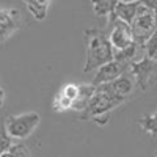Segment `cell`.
Listing matches in <instances>:
<instances>
[{
    "mask_svg": "<svg viewBox=\"0 0 157 157\" xmlns=\"http://www.w3.org/2000/svg\"><path fill=\"white\" fill-rule=\"evenodd\" d=\"M86 57L83 72L98 71L101 66L113 61V46L109 39V33L102 29H88L83 32Z\"/></svg>",
    "mask_w": 157,
    "mask_h": 157,
    "instance_id": "obj_1",
    "label": "cell"
},
{
    "mask_svg": "<svg viewBox=\"0 0 157 157\" xmlns=\"http://www.w3.org/2000/svg\"><path fill=\"white\" fill-rule=\"evenodd\" d=\"M124 101L118 99L105 91H101L98 86H96V93L94 96L91 98V101L88 102V105L85 107L83 112H80L78 118L83 121H88V120H93L96 121L98 124L104 126L107 124L109 121V113L112 110H115L116 107H120Z\"/></svg>",
    "mask_w": 157,
    "mask_h": 157,
    "instance_id": "obj_2",
    "label": "cell"
},
{
    "mask_svg": "<svg viewBox=\"0 0 157 157\" xmlns=\"http://www.w3.org/2000/svg\"><path fill=\"white\" fill-rule=\"evenodd\" d=\"M39 123H41V116L38 112H27L21 115H10L5 118V129L8 135L16 140L22 141L25 138H29L35 130L38 129Z\"/></svg>",
    "mask_w": 157,
    "mask_h": 157,
    "instance_id": "obj_3",
    "label": "cell"
},
{
    "mask_svg": "<svg viewBox=\"0 0 157 157\" xmlns=\"http://www.w3.org/2000/svg\"><path fill=\"white\" fill-rule=\"evenodd\" d=\"M130 29H132V35H134V43L145 49L146 41L157 30L154 8H149V6L141 3L138 11H137V16H135L132 25H130Z\"/></svg>",
    "mask_w": 157,
    "mask_h": 157,
    "instance_id": "obj_4",
    "label": "cell"
},
{
    "mask_svg": "<svg viewBox=\"0 0 157 157\" xmlns=\"http://www.w3.org/2000/svg\"><path fill=\"white\" fill-rule=\"evenodd\" d=\"M129 72L134 77L135 85L141 91H146L157 82V61L149 57H143L138 61L130 63Z\"/></svg>",
    "mask_w": 157,
    "mask_h": 157,
    "instance_id": "obj_5",
    "label": "cell"
},
{
    "mask_svg": "<svg viewBox=\"0 0 157 157\" xmlns=\"http://www.w3.org/2000/svg\"><path fill=\"white\" fill-rule=\"evenodd\" d=\"M109 25H110L109 39L113 46V50H124L134 44V35L129 24L116 17H112L109 19Z\"/></svg>",
    "mask_w": 157,
    "mask_h": 157,
    "instance_id": "obj_6",
    "label": "cell"
},
{
    "mask_svg": "<svg viewBox=\"0 0 157 157\" xmlns=\"http://www.w3.org/2000/svg\"><path fill=\"white\" fill-rule=\"evenodd\" d=\"M98 88L101 91H105V93H109V94H112V96L126 102L135 90V80H134V77L130 75V72H126L121 77H118L116 80L104 83Z\"/></svg>",
    "mask_w": 157,
    "mask_h": 157,
    "instance_id": "obj_7",
    "label": "cell"
},
{
    "mask_svg": "<svg viewBox=\"0 0 157 157\" xmlns=\"http://www.w3.org/2000/svg\"><path fill=\"white\" fill-rule=\"evenodd\" d=\"M21 27L22 21L16 8H0V43L10 39Z\"/></svg>",
    "mask_w": 157,
    "mask_h": 157,
    "instance_id": "obj_8",
    "label": "cell"
},
{
    "mask_svg": "<svg viewBox=\"0 0 157 157\" xmlns=\"http://www.w3.org/2000/svg\"><path fill=\"white\" fill-rule=\"evenodd\" d=\"M126 71H129V64H126L123 61H118V60H113V61H110L107 64H104V66H101L96 71L91 83H93L94 86H101L104 83L116 80L118 77H121L123 74H126Z\"/></svg>",
    "mask_w": 157,
    "mask_h": 157,
    "instance_id": "obj_9",
    "label": "cell"
},
{
    "mask_svg": "<svg viewBox=\"0 0 157 157\" xmlns=\"http://www.w3.org/2000/svg\"><path fill=\"white\" fill-rule=\"evenodd\" d=\"M140 5H141V2L124 3V2H120V0H118V3L115 6V11H113V16L112 17H116V19H120V21L129 24V25H132ZM112 17H109V19H112Z\"/></svg>",
    "mask_w": 157,
    "mask_h": 157,
    "instance_id": "obj_10",
    "label": "cell"
},
{
    "mask_svg": "<svg viewBox=\"0 0 157 157\" xmlns=\"http://www.w3.org/2000/svg\"><path fill=\"white\" fill-rule=\"evenodd\" d=\"M22 2L36 21H44L54 0H22Z\"/></svg>",
    "mask_w": 157,
    "mask_h": 157,
    "instance_id": "obj_11",
    "label": "cell"
},
{
    "mask_svg": "<svg viewBox=\"0 0 157 157\" xmlns=\"http://www.w3.org/2000/svg\"><path fill=\"white\" fill-rule=\"evenodd\" d=\"M96 93V86L93 83H80V91H78V98L77 101L74 102L72 109L77 110V112H83L85 107L88 105V102L91 101V98L94 96Z\"/></svg>",
    "mask_w": 157,
    "mask_h": 157,
    "instance_id": "obj_12",
    "label": "cell"
},
{
    "mask_svg": "<svg viewBox=\"0 0 157 157\" xmlns=\"http://www.w3.org/2000/svg\"><path fill=\"white\" fill-rule=\"evenodd\" d=\"M0 157H32V152L22 141H14L8 149L0 154Z\"/></svg>",
    "mask_w": 157,
    "mask_h": 157,
    "instance_id": "obj_13",
    "label": "cell"
},
{
    "mask_svg": "<svg viewBox=\"0 0 157 157\" xmlns=\"http://www.w3.org/2000/svg\"><path fill=\"white\" fill-rule=\"evenodd\" d=\"M138 124L140 127L145 130L146 134L152 135V137H157V110L148 116H143L138 120Z\"/></svg>",
    "mask_w": 157,
    "mask_h": 157,
    "instance_id": "obj_14",
    "label": "cell"
},
{
    "mask_svg": "<svg viewBox=\"0 0 157 157\" xmlns=\"http://www.w3.org/2000/svg\"><path fill=\"white\" fill-rule=\"evenodd\" d=\"M52 109H54V112H66V110L72 109V101L68 99L61 91H58L54 101H52Z\"/></svg>",
    "mask_w": 157,
    "mask_h": 157,
    "instance_id": "obj_15",
    "label": "cell"
},
{
    "mask_svg": "<svg viewBox=\"0 0 157 157\" xmlns=\"http://www.w3.org/2000/svg\"><path fill=\"white\" fill-rule=\"evenodd\" d=\"M145 57H149L157 61V30L151 35V38L145 44Z\"/></svg>",
    "mask_w": 157,
    "mask_h": 157,
    "instance_id": "obj_16",
    "label": "cell"
},
{
    "mask_svg": "<svg viewBox=\"0 0 157 157\" xmlns=\"http://www.w3.org/2000/svg\"><path fill=\"white\" fill-rule=\"evenodd\" d=\"M61 93L66 96L68 99H71L72 101V105H74V102L77 101V98H78V91H80V83H66L61 90Z\"/></svg>",
    "mask_w": 157,
    "mask_h": 157,
    "instance_id": "obj_17",
    "label": "cell"
},
{
    "mask_svg": "<svg viewBox=\"0 0 157 157\" xmlns=\"http://www.w3.org/2000/svg\"><path fill=\"white\" fill-rule=\"evenodd\" d=\"M14 141H16V140H13V138L8 135L6 129H5V124H3V121H2V123H0V154H2L5 149H8Z\"/></svg>",
    "mask_w": 157,
    "mask_h": 157,
    "instance_id": "obj_18",
    "label": "cell"
},
{
    "mask_svg": "<svg viewBox=\"0 0 157 157\" xmlns=\"http://www.w3.org/2000/svg\"><path fill=\"white\" fill-rule=\"evenodd\" d=\"M141 3L146 5V6H149V8H154V6L157 5V0H141Z\"/></svg>",
    "mask_w": 157,
    "mask_h": 157,
    "instance_id": "obj_19",
    "label": "cell"
},
{
    "mask_svg": "<svg viewBox=\"0 0 157 157\" xmlns=\"http://www.w3.org/2000/svg\"><path fill=\"white\" fill-rule=\"evenodd\" d=\"M3 102H5V90L0 86V107L3 105Z\"/></svg>",
    "mask_w": 157,
    "mask_h": 157,
    "instance_id": "obj_20",
    "label": "cell"
},
{
    "mask_svg": "<svg viewBox=\"0 0 157 157\" xmlns=\"http://www.w3.org/2000/svg\"><path fill=\"white\" fill-rule=\"evenodd\" d=\"M120 2H124V3H134V2H141V0H120Z\"/></svg>",
    "mask_w": 157,
    "mask_h": 157,
    "instance_id": "obj_21",
    "label": "cell"
},
{
    "mask_svg": "<svg viewBox=\"0 0 157 157\" xmlns=\"http://www.w3.org/2000/svg\"><path fill=\"white\" fill-rule=\"evenodd\" d=\"M154 14H155V24H157V5L154 6Z\"/></svg>",
    "mask_w": 157,
    "mask_h": 157,
    "instance_id": "obj_22",
    "label": "cell"
},
{
    "mask_svg": "<svg viewBox=\"0 0 157 157\" xmlns=\"http://www.w3.org/2000/svg\"><path fill=\"white\" fill-rule=\"evenodd\" d=\"M155 157H157V152H155Z\"/></svg>",
    "mask_w": 157,
    "mask_h": 157,
    "instance_id": "obj_23",
    "label": "cell"
}]
</instances>
